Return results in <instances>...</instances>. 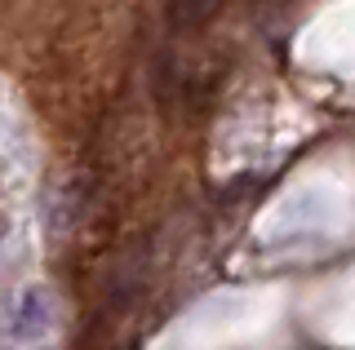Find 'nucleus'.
Segmentation results:
<instances>
[{
    "mask_svg": "<svg viewBox=\"0 0 355 350\" xmlns=\"http://www.w3.org/2000/svg\"><path fill=\"white\" fill-rule=\"evenodd\" d=\"M44 328H49V302H44V293L31 288L27 297L18 302V311H14V337H40Z\"/></svg>",
    "mask_w": 355,
    "mask_h": 350,
    "instance_id": "1",
    "label": "nucleus"
},
{
    "mask_svg": "<svg viewBox=\"0 0 355 350\" xmlns=\"http://www.w3.org/2000/svg\"><path fill=\"white\" fill-rule=\"evenodd\" d=\"M0 235H5V222H0Z\"/></svg>",
    "mask_w": 355,
    "mask_h": 350,
    "instance_id": "2",
    "label": "nucleus"
}]
</instances>
